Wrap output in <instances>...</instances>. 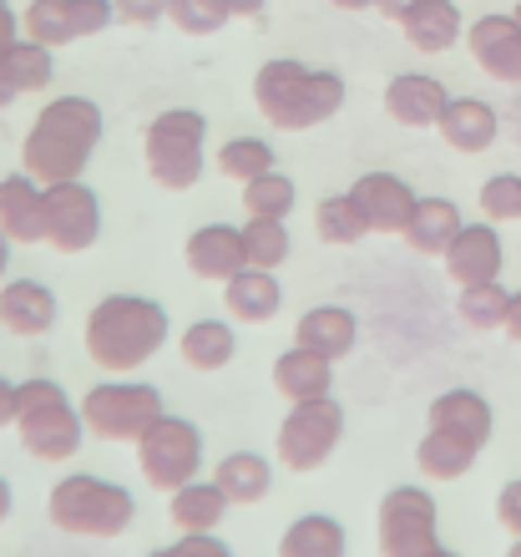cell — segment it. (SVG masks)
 <instances>
[{
    "mask_svg": "<svg viewBox=\"0 0 521 557\" xmlns=\"http://www.w3.org/2000/svg\"><path fill=\"white\" fill-rule=\"evenodd\" d=\"M183 253H188L193 274L208 278V284H228V278L248 264L244 259V228H233V223H203V228H193L188 244H183Z\"/></svg>",
    "mask_w": 521,
    "mask_h": 557,
    "instance_id": "17",
    "label": "cell"
},
{
    "mask_svg": "<svg viewBox=\"0 0 521 557\" xmlns=\"http://www.w3.org/2000/svg\"><path fill=\"white\" fill-rule=\"evenodd\" d=\"M203 143H208V117L193 112V107H168L162 117H152V127L142 137L152 183L168 193H188L208 168Z\"/></svg>",
    "mask_w": 521,
    "mask_h": 557,
    "instance_id": "6",
    "label": "cell"
},
{
    "mask_svg": "<svg viewBox=\"0 0 521 557\" xmlns=\"http://www.w3.org/2000/svg\"><path fill=\"white\" fill-rule=\"evenodd\" d=\"M294 203H299V188H294V177L278 173V168H269V173H259L253 183H244V208L253 219H289Z\"/></svg>",
    "mask_w": 521,
    "mask_h": 557,
    "instance_id": "35",
    "label": "cell"
},
{
    "mask_svg": "<svg viewBox=\"0 0 521 557\" xmlns=\"http://www.w3.org/2000/svg\"><path fill=\"white\" fill-rule=\"evenodd\" d=\"M253 107L263 112L269 127L284 133H309L319 122H330L345 107V76L339 72H314L294 57L263 61L253 76Z\"/></svg>",
    "mask_w": 521,
    "mask_h": 557,
    "instance_id": "2",
    "label": "cell"
},
{
    "mask_svg": "<svg viewBox=\"0 0 521 557\" xmlns=\"http://www.w3.org/2000/svg\"><path fill=\"white\" fill-rule=\"evenodd\" d=\"M481 213L486 223H517L521 219V173H496L481 183Z\"/></svg>",
    "mask_w": 521,
    "mask_h": 557,
    "instance_id": "39",
    "label": "cell"
},
{
    "mask_svg": "<svg viewBox=\"0 0 521 557\" xmlns=\"http://www.w3.org/2000/svg\"><path fill=\"white\" fill-rule=\"evenodd\" d=\"M46 517L66 537H122L132 528V517H137V497H132L127 486L107 482V476L72 471V476H61L51 486Z\"/></svg>",
    "mask_w": 521,
    "mask_h": 557,
    "instance_id": "4",
    "label": "cell"
},
{
    "mask_svg": "<svg viewBox=\"0 0 521 557\" xmlns=\"http://www.w3.org/2000/svg\"><path fill=\"white\" fill-rule=\"evenodd\" d=\"M476 66L501 87H521V21L517 15H476L466 26Z\"/></svg>",
    "mask_w": 521,
    "mask_h": 557,
    "instance_id": "14",
    "label": "cell"
},
{
    "mask_svg": "<svg viewBox=\"0 0 521 557\" xmlns=\"http://www.w3.org/2000/svg\"><path fill=\"white\" fill-rule=\"evenodd\" d=\"M183 360H188L193 370H203V375H213V370L233 366V355H238V335H233L228 320H193L188 330H183Z\"/></svg>",
    "mask_w": 521,
    "mask_h": 557,
    "instance_id": "31",
    "label": "cell"
},
{
    "mask_svg": "<svg viewBox=\"0 0 521 557\" xmlns=\"http://www.w3.org/2000/svg\"><path fill=\"white\" fill-rule=\"evenodd\" d=\"M112 5L116 21H127V26H158L168 15V0H112Z\"/></svg>",
    "mask_w": 521,
    "mask_h": 557,
    "instance_id": "41",
    "label": "cell"
},
{
    "mask_svg": "<svg viewBox=\"0 0 521 557\" xmlns=\"http://www.w3.org/2000/svg\"><path fill=\"white\" fill-rule=\"evenodd\" d=\"M349 198H355V208L364 213V228H370V234H406L410 208H415L410 183H406V177H395V173H364V177H355Z\"/></svg>",
    "mask_w": 521,
    "mask_h": 557,
    "instance_id": "16",
    "label": "cell"
},
{
    "mask_svg": "<svg viewBox=\"0 0 521 557\" xmlns=\"http://www.w3.org/2000/svg\"><path fill=\"white\" fill-rule=\"evenodd\" d=\"M334 11H370V5H375V0H330Z\"/></svg>",
    "mask_w": 521,
    "mask_h": 557,
    "instance_id": "50",
    "label": "cell"
},
{
    "mask_svg": "<svg viewBox=\"0 0 521 557\" xmlns=\"http://www.w3.org/2000/svg\"><path fill=\"white\" fill-rule=\"evenodd\" d=\"M11 507H15V492H11V482H5V476H0V522H5V517H11Z\"/></svg>",
    "mask_w": 521,
    "mask_h": 557,
    "instance_id": "49",
    "label": "cell"
},
{
    "mask_svg": "<svg viewBox=\"0 0 521 557\" xmlns=\"http://www.w3.org/2000/svg\"><path fill=\"white\" fill-rule=\"evenodd\" d=\"M233 502L223 497L218 482H188L177 486L173 502H168V517H173L177 532H218V522L228 517Z\"/></svg>",
    "mask_w": 521,
    "mask_h": 557,
    "instance_id": "28",
    "label": "cell"
},
{
    "mask_svg": "<svg viewBox=\"0 0 521 557\" xmlns=\"http://www.w3.org/2000/svg\"><path fill=\"white\" fill-rule=\"evenodd\" d=\"M223 5H228V15H259L269 0H223Z\"/></svg>",
    "mask_w": 521,
    "mask_h": 557,
    "instance_id": "47",
    "label": "cell"
},
{
    "mask_svg": "<svg viewBox=\"0 0 521 557\" xmlns=\"http://www.w3.org/2000/svg\"><path fill=\"white\" fill-rule=\"evenodd\" d=\"M435 133L446 137V147L471 158V152H486L501 137V112L492 102H481V97H450L441 122H435Z\"/></svg>",
    "mask_w": 521,
    "mask_h": 557,
    "instance_id": "20",
    "label": "cell"
},
{
    "mask_svg": "<svg viewBox=\"0 0 521 557\" xmlns=\"http://www.w3.org/2000/svg\"><path fill=\"white\" fill-rule=\"evenodd\" d=\"M57 289L41 278H0V324L21 339L51 335L57 330Z\"/></svg>",
    "mask_w": 521,
    "mask_h": 557,
    "instance_id": "15",
    "label": "cell"
},
{
    "mask_svg": "<svg viewBox=\"0 0 521 557\" xmlns=\"http://www.w3.org/2000/svg\"><path fill=\"white\" fill-rule=\"evenodd\" d=\"M511 15H517V21H521V0H517V11H511Z\"/></svg>",
    "mask_w": 521,
    "mask_h": 557,
    "instance_id": "54",
    "label": "cell"
},
{
    "mask_svg": "<svg viewBox=\"0 0 521 557\" xmlns=\"http://www.w3.org/2000/svg\"><path fill=\"white\" fill-rule=\"evenodd\" d=\"M218 173L233 177V183H253L259 173L274 168V147L263 143V137H228V143L218 147Z\"/></svg>",
    "mask_w": 521,
    "mask_h": 557,
    "instance_id": "36",
    "label": "cell"
},
{
    "mask_svg": "<svg viewBox=\"0 0 521 557\" xmlns=\"http://www.w3.org/2000/svg\"><path fill=\"white\" fill-rule=\"evenodd\" d=\"M21 36H26V30H21V15L11 11V0H0V57H5Z\"/></svg>",
    "mask_w": 521,
    "mask_h": 557,
    "instance_id": "43",
    "label": "cell"
},
{
    "mask_svg": "<svg viewBox=\"0 0 521 557\" xmlns=\"http://www.w3.org/2000/svg\"><path fill=\"white\" fill-rule=\"evenodd\" d=\"M294 238H289V219H253L248 213L244 223V259L253 269H278L289 264Z\"/></svg>",
    "mask_w": 521,
    "mask_h": 557,
    "instance_id": "33",
    "label": "cell"
},
{
    "mask_svg": "<svg viewBox=\"0 0 521 557\" xmlns=\"http://www.w3.org/2000/svg\"><path fill=\"white\" fill-rule=\"evenodd\" d=\"M339 441H345V406L334 396H319V400H294L289 416L278 421L274 451L289 471H319L339 451Z\"/></svg>",
    "mask_w": 521,
    "mask_h": 557,
    "instance_id": "8",
    "label": "cell"
},
{
    "mask_svg": "<svg viewBox=\"0 0 521 557\" xmlns=\"http://www.w3.org/2000/svg\"><path fill=\"white\" fill-rule=\"evenodd\" d=\"M349 537L330 512H305L278 537V557H345Z\"/></svg>",
    "mask_w": 521,
    "mask_h": 557,
    "instance_id": "30",
    "label": "cell"
},
{
    "mask_svg": "<svg viewBox=\"0 0 521 557\" xmlns=\"http://www.w3.org/2000/svg\"><path fill=\"white\" fill-rule=\"evenodd\" d=\"M431 557H461V553H450V547H435V553Z\"/></svg>",
    "mask_w": 521,
    "mask_h": 557,
    "instance_id": "53",
    "label": "cell"
},
{
    "mask_svg": "<svg viewBox=\"0 0 521 557\" xmlns=\"http://www.w3.org/2000/svg\"><path fill=\"white\" fill-rule=\"evenodd\" d=\"M274 391L284 400H319V396H334V360L324 355L305 350V345H294L274 360Z\"/></svg>",
    "mask_w": 521,
    "mask_h": 557,
    "instance_id": "24",
    "label": "cell"
},
{
    "mask_svg": "<svg viewBox=\"0 0 521 557\" xmlns=\"http://www.w3.org/2000/svg\"><path fill=\"white\" fill-rule=\"evenodd\" d=\"M223 305H228V320L238 324H269L278 314V305H284V289H278L274 269L244 264L223 284Z\"/></svg>",
    "mask_w": 521,
    "mask_h": 557,
    "instance_id": "23",
    "label": "cell"
},
{
    "mask_svg": "<svg viewBox=\"0 0 521 557\" xmlns=\"http://www.w3.org/2000/svg\"><path fill=\"white\" fill-rule=\"evenodd\" d=\"M441 507L425 486H390L380 497V557H431L441 547Z\"/></svg>",
    "mask_w": 521,
    "mask_h": 557,
    "instance_id": "10",
    "label": "cell"
},
{
    "mask_svg": "<svg viewBox=\"0 0 521 557\" xmlns=\"http://www.w3.org/2000/svg\"><path fill=\"white\" fill-rule=\"evenodd\" d=\"M461 208L450 203V198H415V208H410V223H406V244L415 253H431V259H441V253L450 249V238L461 234Z\"/></svg>",
    "mask_w": 521,
    "mask_h": 557,
    "instance_id": "26",
    "label": "cell"
},
{
    "mask_svg": "<svg viewBox=\"0 0 521 557\" xmlns=\"http://www.w3.org/2000/svg\"><path fill=\"white\" fill-rule=\"evenodd\" d=\"M116 21V5L112 0H30L26 15H21V30L30 41L41 46H66V41H82V36H97Z\"/></svg>",
    "mask_w": 521,
    "mask_h": 557,
    "instance_id": "12",
    "label": "cell"
},
{
    "mask_svg": "<svg viewBox=\"0 0 521 557\" xmlns=\"http://www.w3.org/2000/svg\"><path fill=\"white\" fill-rule=\"evenodd\" d=\"M102 238V198L72 177V183H51L46 188V238L57 253H87Z\"/></svg>",
    "mask_w": 521,
    "mask_h": 557,
    "instance_id": "11",
    "label": "cell"
},
{
    "mask_svg": "<svg viewBox=\"0 0 521 557\" xmlns=\"http://www.w3.org/2000/svg\"><path fill=\"white\" fill-rule=\"evenodd\" d=\"M147 557H233V553L223 537H213V532H183L177 543L158 547V553H147Z\"/></svg>",
    "mask_w": 521,
    "mask_h": 557,
    "instance_id": "40",
    "label": "cell"
},
{
    "mask_svg": "<svg viewBox=\"0 0 521 557\" xmlns=\"http://www.w3.org/2000/svg\"><path fill=\"white\" fill-rule=\"evenodd\" d=\"M446 259V278L456 289H471V284H492L501 278V264H507V244L496 234V223H461V234L450 238V249L441 253Z\"/></svg>",
    "mask_w": 521,
    "mask_h": 557,
    "instance_id": "13",
    "label": "cell"
},
{
    "mask_svg": "<svg viewBox=\"0 0 521 557\" xmlns=\"http://www.w3.org/2000/svg\"><path fill=\"white\" fill-rule=\"evenodd\" d=\"M0 234L11 244H41L46 238V188L30 173L0 177Z\"/></svg>",
    "mask_w": 521,
    "mask_h": 557,
    "instance_id": "19",
    "label": "cell"
},
{
    "mask_svg": "<svg viewBox=\"0 0 521 557\" xmlns=\"http://www.w3.org/2000/svg\"><path fill=\"white\" fill-rule=\"evenodd\" d=\"M0 66H5V76L15 82V91L21 97H30V91H46L51 87V76H57V61H51V46L30 41V36H21V41L0 57Z\"/></svg>",
    "mask_w": 521,
    "mask_h": 557,
    "instance_id": "32",
    "label": "cell"
},
{
    "mask_svg": "<svg viewBox=\"0 0 521 557\" xmlns=\"http://www.w3.org/2000/svg\"><path fill=\"white\" fill-rule=\"evenodd\" d=\"M507 557H521V537H511V547H507Z\"/></svg>",
    "mask_w": 521,
    "mask_h": 557,
    "instance_id": "52",
    "label": "cell"
},
{
    "mask_svg": "<svg viewBox=\"0 0 521 557\" xmlns=\"http://www.w3.org/2000/svg\"><path fill=\"white\" fill-rule=\"evenodd\" d=\"M5 425H15V385L0 375V431H5Z\"/></svg>",
    "mask_w": 521,
    "mask_h": 557,
    "instance_id": "46",
    "label": "cell"
},
{
    "mask_svg": "<svg viewBox=\"0 0 521 557\" xmlns=\"http://www.w3.org/2000/svg\"><path fill=\"white\" fill-rule=\"evenodd\" d=\"M107 117L91 97H51L36 112L26 143H21V173H30L41 188L72 183L87 173L91 152L102 147Z\"/></svg>",
    "mask_w": 521,
    "mask_h": 557,
    "instance_id": "1",
    "label": "cell"
},
{
    "mask_svg": "<svg viewBox=\"0 0 521 557\" xmlns=\"http://www.w3.org/2000/svg\"><path fill=\"white\" fill-rule=\"evenodd\" d=\"M476 456H481V446H471V441L450 436V431H425L415 446V467L431 482H461L466 471L476 467Z\"/></svg>",
    "mask_w": 521,
    "mask_h": 557,
    "instance_id": "27",
    "label": "cell"
},
{
    "mask_svg": "<svg viewBox=\"0 0 521 557\" xmlns=\"http://www.w3.org/2000/svg\"><path fill=\"white\" fill-rule=\"evenodd\" d=\"M137 467H142L147 486L158 492H177V486L198 482L203 467V431L183 416H162L147 425V436L137 441Z\"/></svg>",
    "mask_w": 521,
    "mask_h": 557,
    "instance_id": "9",
    "label": "cell"
},
{
    "mask_svg": "<svg viewBox=\"0 0 521 557\" xmlns=\"http://www.w3.org/2000/svg\"><path fill=\"white\" fill-rule=\"evenodd\" d=\"M15 431L36 461H72L82 451V406H72V396L61 391V381L30 375L15 385Z\"/></svg>",
    "mask_w": 521,
    "mask_h": 557,
    "instance_id": "5",
    "label": "cell"
},
{
    "mask_svg": "<svg viewBox=\"0 0 521 557\" xmlns=\"http://www.w3.org/2000/svg\"><path fill=\"white\" fill-rule=\"evenodd\" d=\"M450 91L441 76L431 72H400L390 76V87H385V112H390L400 127H435L441 112H446Z\"/></svg>",
    "mask_w": 521,
    "mask_h": 557,
    "instance_id": "18",
    "label": "cell"
},
{
    "mask_svg": "<svg viewBox=\"0 0 521 557\" xmlns=\"http://www.w3.org/2000/svg\"><path fill=\"white\" fill-rule=\"evenodd\" d=\"M400 30H406V41L415 46V51L441 57V51H450V46L466 36V21H461V5H456V0H420L415 11L400 21Z\"/></svg>",
    "mask_w": 521,
    "mask_h": 557,
    "instance_id": "25",
    "label": "cell"
},
{
    "mask_svg": "<svg viewBox=\"0 0 521 557\" xmlns=\"http://www.w3.org/2000/svg\"><path fill=\"white\" fill-rule=\"evenodd\" d=\"M314 234L324 238V244H334V249H349V244H360L370 228H364V213L355 208L349 193H330V198H319V208H314Z\"/></svg>",
    "mask_w": 521,
    "mask_h": 557,
    "instance_id": "34",
    "label": "cell"
},
{
    "mask_svg": "<svg viewBox=\"0 0 521 557\" xmlns=\"http://www.w3.org/2000/svg\"><path fill=\"white\" fill-rule=\"evenodd\" d=\"M507 305H511V289H501V278H492V284H471V289H461L456 314H461L471 330H501Z\"/></svg>",
    "mask_w": 521,
    "mask_h": 557,
    "instance_id": "37",
    "label": "cell"
},
{
    "mask_svg": "<svg viewBox=\"0 0 521 557\" xmlns=\"http://www.w3.org/2000/svg\"><path fill=\"white\" fill-rule=\"evenodd\" d=\"M168 345V309L147 294H107L87 314V355L102 370H142Z\"/></svg>",
    "mask_w": 521,
    "mask_h": 557,
    "instance_id": "3",
    "label": "cell"
},
{
    "mask_svg": "<svg viewBox=\"0 0 521 557\" xmlns=\"http://www.w3.org/2000/svg\"><path fill=\"white\" fill-rule=\"evenodd\" d=\"M15 97H21V91H15V82L5 76V66H0V112H5V107H11Z\"/></svg>",
    "mask_w": 521,
    "mask_h": 557,
    "instance_id": "48",
    "label": "cell"
},
{
    "mask_svg": "<svg viewBox=\"0 0 521 557\" xmlns=\"http://www.w3.org/2000/svg\"><path fill=\"white\" fill-rule=\"evenodd\" d=\"M431 431H450V436L471 441V446H486L492 441V400L481 396V391H466V385H456V391H441V396L431 400Z\"/></svg>",
    "mask_w": 521,
    "mask_h": 557,
    "instance_id": "22",
    "label": "cell"
},
{
    "mask_svg": "<svg viewBox=\"0 0 521 557\" xmlns=\"http://www.w3.org/2000/svg\"><path fill=\"white\" fill-rule=\"evenodd\" d=\"M213 482L223 486V497H228L233 507H253V502L269 497V486H274V467H269L259 451H233V456L218 461Z\"/></svg>",
    "mask_w": 521,
    "mask_h": 557,
    "instance_id": "29",
    "label": "cell"
},
{
    "mask_svg": "<svg viewBox=\"0 0 521 557\" xmlns=\"http://www.w3.org/2000/svg\"><path fill=\"white\" fill-rule=\"evenodd\" d=\"M168 21L177 30H188V36H218L233 15L223 0H168Z\"/></svg>",
    "mask_w": 521,
    "mask_h": 557,
    "instance_id": "38",
    "label": "cell"
},
{
    "mask_svg": "<svg viewBox=\"0 0 521 557\" xmlns=\"http://www.w3.org/2000/svg\"><path fill=\"white\" fill-rule=\"evenodd\" d=\"M162 391L147 381H102L82 396V425L97 441H137L147 436V425L162 421Z\"/></svg>",
    "mask_w": 521,
    "mask_h": 557,
    "instance_id": "7",
    "label": "cell"
},
{
    "mask_svg": "<svg viewBox=\"0 0 521 557\" xmlns=\"http://www.w3.org/2000/svg\"><path fill=\"white\" fill-rule=\"evenodd\" d=\"M5 269H11V238L0 234V278H5Z\"/></svg>",
    "mask_w": 521,
    "mask_h": 557,
    "instance_id": "51",
    "label": "cell"
},
{
    "mask_svg": "<svg viewBox=\"0 0 521 557\" xmlns=\"http://www.w3.org/2000/svg\"><path fill=\"white\" fill-rule=\"evenodd\" d=\"M501 335L511 345H521V289H511V305H507V320H501Z\"/></svg>",
    "mask_w": 521,
    "mask_h": 557,
    "instance_id": "44",
    "label": "cell"
},
{
    "mask_svg": "<svg viewBox=\"0 0 521 557\" xmlns=\"http://www.w3.org/2000/svg\"><path fill=\"white\" fill-rule=\"evenodd\" d=\"M415 5H420V0H375V11L385 15V21H395V26H400V21H406Z\"/></svg>",
    "mask_w": 521,
    "mask_h": 557,
    "instance_id": "45",
    "label": "cell"
},
{
    "mask_svg": "<svg viewBox=\"0 0 521 557\" xmlns=\"http://www.w3.org/2000/svg\"><path fill=\"white\" fill-rule=\"evenodd\" d=\"M294 345H305V350L324 355V360H345L360 345V320L345 305H314L294 324Z\"/></svg>",
    "mask_w": 521,
    "mask_h": 557,
    "instance_id": "21",
    "label": "cell"
},
{
    "mask_svg": "<svg viewBox=\"0 0 521 557\" xmlns=\"http://www.w3.org/2000/svg\"><path fill=\"white\" fill-rule=\"evenodd\" d=\"M496 522H501L511 537H521V476L496 492Z\"/></svg>",
    "mask_w": 521,
    "mask_h": 557,
    "instance_id": "42",
    "label": "cell"
}]
</instances>
